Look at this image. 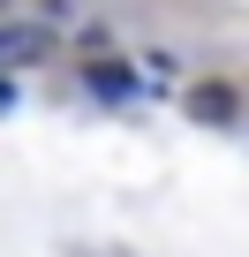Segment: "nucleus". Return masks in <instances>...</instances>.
Instances as JSON below:
<instances>
[{"instance_id":"nucleus-1","label":"nucleus","mask_w":249,"mask_h":257,"mask_svg":"<svg viewBox=\"0 0 249 257\" xmlns=\"http://www.w3.org/2000/svg\"><path fill=\"white\" fill-rule=\"evenodd\" d=\"M46 53V31H23V23H0V68H23Z\"/></svg>"},{"instance_id":"nucleus-3","label":"nucleus","mask_w":249,"mask_h":257,"mask_svg":"<svg viewBox=\"0 0 249 257\" xmlns=\"http://www.w3.org/2000/svg\"><path fill=\"white\" fill-rule=\"evenodd\" d=\"M91 91H98V98H129V91H136V76L106 61V68H91Z\"/></svg>"},{"instance_id":"nucleus-2","label":"nucleus","mask_w":249,"mask_h":257,"mask_svg":"<svg viewBox=\"0 0 249 257\" xmlns=\"http://www.w3.org/2000/svg\"><path fill=\"white\" fill-rule=\"evenodd\" d=\"M189 113L196 121H234V91L226 83H204V91H189Z\"/></svg>"}]
</instances>
